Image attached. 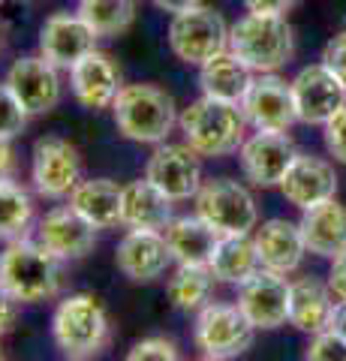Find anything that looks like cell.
I'll return each mask as SVG.
<instances>
[{"mask_svg":"<svg viewBox=\"0 0 346 361\" xmlns=\"http://www.w3.org/2000/svg\"><path fill=\"white\" fill-rule=\"evenodd\" d=\"M0 286L18 304L49 301L63 286V259L30 238H16L0 253Z\"/></svg>","mask_w":346,"mask_h":361,"instance_id":"obj_1","label":"cell"},{"mask_svg":"<svg viewBox=\"0 0 346 361\" xmlns=\"http://www.w3.org/2000/svg\"><path fill=\"white\" fill-rule=\"evenodd\" d=\"M178 127L184 133V142L199 157L235 154L247 139V118H244L241 106L205 94L181 111Z\"/></svg>","mask_w":346,"mask_h":361,"instance_id":"obj_2","label":"cell"},{"mask_svg":"<svg viewBox=\"0 0 346 361\" xmlns=\"http://www.w3.org/2000/svg\"><path fill=\"white\" fill-rule=\"evenodd\" d=\"M229 51L250 73H277L295 54L292 25L277 13H247L229 27Z\"/></svg>","mask_w":346,"mask_h":361,"instance_id":"obj_3","label":"cell"},{"mask_svg":"<svg viewBox=\"0 0 346 361\" xmlns=\"http://www.w3.org/2000/svg\"><path fill=\"white\" fill-rule=\"evenodd\" d=\"M111 111L118 133L139 145L166 142L178 123L172 97L157 85H124L111 103Z\"/></svg>","mask_w":346,"mask_h":361,"instance_id":"obj_4","label":"cell"},{"mask_svg":"<svg viewBox=\"0 0 346 361\" xmlns=\"http://www.w3.org/2000/svg\"><path fill=\"white\" fill-rule=\"evenodd\" d=\"M111 334L109 316L94 295H66L51 316V337L54 346L61 349L66 358H94L106 349Z\"/></svg>","mask_w":346,"mask_h":361,"instance_id":"obj_5","label":"cell"},{"mask_svg":"<svg viewBox=\"0 0 346 361\" xmlns=\"http://www.w3.org/2000/svg\"><path fill=\"white\" fill-rule=\"evenodd\" d=\"M196 199V214L217 235H250L259 223V211L250 190L232 178L202 180Z\"/></svg>","mask_w":346,"mask_h":361,"instance_id":"obj_6","label":"cell"},{"mask_svg":"<svg viewBox=\"0 0 346 361\" xmlns=\"http://www.w3.org/2000/svg\"><path fill=\"white\" fill-rule=\"evenodd\" d=\"M253 322L241 313L238 304L208 301L202 310H196L193 341L202 358L226 361L244 355L253 346Z\"/></svg>","mask_w":346,"mask_h":361,"instance_id":"obj_7","label":"cell"},{"mask_svg":"<svg viewBox=\"0 0 346 361\" xmlns=\"http://www.w3.org/2000/svg\"><path fill=\"white\" fill-rule=\"evenodd\" d=\"M169 49L178 61L202 66L223 49H229V27L223 16L211 6H193L175 13L169 21Z\"/></svg>","mask_w":346,"mask_h":361,"instance_id":"obj_8","label":"cell"},{"mask_svg":"<svg viewBox=\"0 0 346 361\" xmlns=\"http://www.w3.org/2000/svg\"><path fill=\"white\" fill-rule=\"evenodd\" d=\"M238 307L256 331H271L289 322V280L280 271L259 268L238 283Z\"/></svg>","mask_w":346,"mask_h":361,"instance_id":"obj_9","label":"cell"},{"mask_svg":"<svg viewBox=\"0 0 346 361\" xmlns=\"http://www.w3.org/2000/svg\"><path fill=\"white\" fill-rule=\"evenodd\" d=\"M241 111L253 130L286 133L298 121L292 82H283L277 73H256L241 99Z\"/></svg>","mask_w":346,"mask_h":361,"instance_id":"obj_10","label":"cell"},{"mask_svg":"<svg viewBox=\"0 0 346 361\" xmlns=\"http://www.w3.org/2000/svg\"><path fill=\"white\" fill-rule=\"evenodd\" d=\"M292 99L301 123L326 127V123L346 106V85L326 63L304 66L292 78Z\"/></svg>","mask_w":346,"mask_h":361,"instance_id":"obj_11","label":"cell"},{"mask_svg":"<svg viewBox=\"0 0 346 361\" xmlns=\"http://www.w3.org/2000/svg\"><path fill=\"white\" fill-rule=\"evenodd\" d=\"M82 160L79 151L61 135H46L33 145L30 178L42 199H66L70 190L79 184Z\"/></svg>","mask_w":346,"mask_h":361,"instance_id":"obj_12","label":"cell"},{"mask_svg":"<svg viewBox=\"0 0 346 361\" xmlns=\"http://www.w3.org/2000/svg\"><path fill=\"white\" fill-rule=\"evenodd\" d=\"M144 178L154 187H160L172 202H184L199 193L202 187V163L190 145H157V151L148 157Z\"/></svg>","mask_w":346,"mask_h":361,"instance_id":"obj_13","label":"cell"},{"mask_svg":"<svg viewBox=\"0 0 346 361\" xmlns=\"http://www.w3.org/2000/svg\"><path fill=\"white\" fill-rule=\"evenodd\" d=\"M295 145L286 133L274 130H256L253 135L244 139L238 148L241 172L247 175L250 184L256 187H280L286 169L295 160Z\"/></svg>","mask_w":346,"mask_h":361,"instance_id":"obj_14","label":"cell"},{"mask_svg":"<svg viewBox=\"0 0 346 361\" xmlns=\"http://www.w3.org/2000/svg\"><path fill=\"white\" fill-rule=\"evenodd\" d=\"M4 82L9 85V90L16 94V99L21 103V109L27 115H46L54 106L61 103V75L58 66L51 61H46L42 54H27V58H18L13 66L6 70Z\"/></svg>","mask_w":346,"mask_h":361,"instance_id":"obj_15","label":"cell"},{"mask_svg":"<svg viewBox=\"0 0 346 361\" xmlns=\"http://www.w3.org/2000/svg\"><path fill=\"white\" fill-rule=\"evenodd\" d=\"M97 33L79 13H54L39 30V54L58 70H73L87 51L97 49Z\"/></svg>","mask_w":346,"mask_h":361,"instance_id":"obj_16","label":"cell"},{"mask_svg":"<svg viewBox=\"0 0 346 361\" xmlns=\"http://www.w3.org/2000/svg\"><path fill=\"white\" fill-rule=\"evenodd\" d=\"M115 262L121 274L130 277L132 283H151L166 274L175 259L166 244V235L157 229H130L124 238L118 241Z\"/></svg>","mask_w":346,"mask_h":361,"instance_id":"obj_17","label":"cell"},{"mask_svg":"<svg viewBox=\"0 0 346 361\" xmlns=\"http://www.w3.org/2000/svg\"><path fill=\"white\" fill-rule=\"evenodd\" d=\"M37 241L63 262H73L94 250L97 229L73 205H58L37 223Z\"/></svg>","mask_w":346,"mask_h":361,"instance_id":"obj_18","label":"cell"},{"mask_svg":"<svg viewBox=\"0 0 346 361\" xmlns=\"http://www.w3.org/2000/svg\"><path fill=\"white\" fill-rule=\"evenodd\" d=\"M280 193L289 205L295 208H314L319 202L334 199L338 193V172L328 160L314 154H295L292 166L286 169V175L280 180Z\"/></svg>","mask_w":346,"mask_h":361,"instance_id":"obj_19","label":"cell"},{"mask_svg":"<svg viewBox=\"0 0 346 361\" xmlns=\"http://www.w3.org/2000/svg\"><path fill=\"white\" fill-rule=\"evenodd\" d=\"M70 87H73V97L79 99V106L99 111L115 103L118 90L124 85H121V70L111 61V54L94 49L70 70Z\"/></svg>","mask_w":346,"mask_h":361,"instance_id":"obj_20","label":"cell"},{"mask_svg":"<svg viewBox=\"0 0 346 361\" xmlns=\"http://www.w3.org/2000/svg\"><path fill=\"white\" fill-rule=\"evenodd\" d=\"M253 244H256V253H259V265L280 271V274L295 271L307 253L304 238H301V226L283 217L262 223L253 235Z\"/></svg>","mask_w":346,"mask_h":361,"instance_id":"obj_21","label":"cell"},{"mask_svg":"<svg viewBox=\"0 0 346 361\" xmlns=\"http://www.w3.org/2000/svg\"><path fill=\"white\" fill-rule=\"evenodd\" d=\"M172 205L175 202L160 187H154L148 178L130 180V184H124V193H121V226L163 232L175 217Z\"/></svg>","mask_w":346,"mask_h":361,"instance_id":"obj_22","label":"cell"},{"mask_svg":"<svg viewBox=\"0 0 346 361\" xmlns=\"http://www.w3.org/2000/svg\"><path fill=\"white\" fill-rule=\"evenodd\" d=\"M298 226L307 253L334 259L340 250H346V208L340 202L326 199L314 208H304Z\"/></svg>","mask_w":346,"mask_h":361,"instance_id":"obj_23","label":"cell"},{"mask_svg":"<svg viewBox=\"0 0 346 361\" xmlns=\"http://www.w3.org/2000/svg\"><path fill=\"white\" fill-rule=\"evenodd\" d=\"M331 286L319 283L316 277H298L289 283V325L304 334H319L331 325L334 301Z\"/></svg>","mask_w":346,"mask_h":361,"instance_id":"obj_24","label":"cell"},{"mask_svg":"<svg viewBox=\"0 0 346 361\" xmlns=\"http://www.w3.org/2000/svg\"><path fill=\"white\" fill-rule=\"evenodd\" d=\"M121 193H124V187H118L115 180L87 178L79 180L66 199L94 229H111L121 223Z\"/></svg>","mask_w":346,"mask_h":361,"instance_id":"obj_25","label":"cell"},{"mask_svg":"<svg viewBox=\"0 0 346 361\" xmlns=\"http://www.w3.org/2000/svg\"><path fill=\"white\" fill-rule=\"evenodd\" d=\"M163 235L178 265H208L214 244L220 238L199 214H193V217H172Z\"/></svg>","mask_w":346,"mask_h":361,"instance_id":"obj_26","label":"cell"},{"mask_svg":"<svg viewBox=\"0 0 346 361\" xmlns=\"http://www.w3.org/2000/svg\"><path fill=\"white\" fill-rule=\"evenodd\" d=\"M250 82H253V73L229 49H223L220 54H214L211 61L199 66V87H202L205 97H214V99H226V103L241 106Z\"/></svg>","mask_w":346,"mask_h":361,"instance_id":"obj_27","label":"cell"},{"mask_svg":"<svg viewBox=\"0 0 346 361\" xmlns=\"http://www.w3.org/2000/svg\"><path fill=\"white\" fill-rule=\"evenodd\" d=\"M211 274L223 283H244L253 271H259V253L250 235H220L214 253L208 259Z\"/></svg>","mask_w":346,"mask_h":361,"instance_id":"obj_28","label":"cell"},{"mask_svg":"<svg viewBox=\"0 0 346 361\" xmlns=\"http://www.w3.org/2000/svg\"><path fill=\"white\" fill-rule=\"evenodd\" d=\"M214 280L217 277L211 274L208 265H178L175 274L169 277V283H166V295H169L172 307L184 313L202 310L211 298Z\"/></svg>","mask_w":346,"mask_h":361,"instance_id":"obj_29","label":"cell"},{"mask_svg":"<svg viewBox=\"0 0 346 361\" xmlns=\"http://www.w3.org/2000/svg\"><path fill=\"white\" fill-rule=\"evenodd\" d=\"M97 37H118L136 18V0H79L75 6Z\"/></svg>","mask_w":346,"mask_h":361,"instance_id":"obj_30","label":"cell"},{"mask_svg":"<svg viewBox=\"0 0 346 361\" xmlns=\"http://www.w3.org/2000/svg\"><path fill=\"white\" fill-rule=\"evenodd\" d=\"M33 226V199L16 180L0 187V241L27 238Z\"/></svg>","mask_w":346,"mask_h":361,"instance_id":"obj_31","label":"cell"},{"mask_svg":"<svg viewBox=\"0 0 346 361\" xmlns=\"http://www.w3.org/2000/svg\"><path fill=\"white\" fill-rule=\"evenodd\" d=\"M27 111L21 109V103L16 99V94L9 90V85H0V139H16V135L25 130L27 123Z\"/></svg>","mask_w":346,"mask_h":361,"instance_id":"obj_32","label":"cell"},{"mask_svg":"<svg viewBox=\"0 0 346 361\" xmlns=\"http://www.w3.org/2000/svg\"><path fill=\"white\" fill-rule=\"evenodd\" d=\"M310 361H346V341L338 337L331 329L314 334V341H310L307 353H304Z\"/></svg>","mask_w":346,"mask_h":361,"instance_id":"obj_33","label":"cell"},{"mask_svg":"<svg viewBox=\"0 0 346 361\" xmlns=\"http://www.w3.org/2000/svg\"><path fill=\"white\" fill-rule=\"evenodd\" d=\"M130 361H175L178 358V346L166 337H144L127 353Z\"/></svg>","mask_w":346,"mask_h":361,"instance_id":"obj_34","label":"cell"},{"mask_svg":"<svg viewBox=\"0 0 346 361\" xmlns=\"http://www.w3.org/2000/svg\"><path fill=\"white\" fill-rule=\"evenodd\" d=\"M326 148L334 160L346 166V106L326 123Z\"/></svg>","mask_w":346,"mask_h":361,"instance_id":"obj_35","label":"cell"},{"mask_svg":"<svg viewBox=\"0 0 346 361\" xmlns=\"http://www.w3.org/2000/svg\"><path fill=\"white\" fill-rule=\"evenodd\" d=\"M322 63L346 85V30L334 33V37L326 42V49H322Z\"/></svg>","mask_w":346,"mask_h":361,"instance_id":"obj_36","label":"cell"},{"mask_svg":"<svg viewBox=\"0 0 346 361\" xmlns=\"http://www.w3.org/2000/svg\"><path fill=\"white\" fill-rule=\"evenodd\" d=\"M16 319H18V301L0 286V337H6L16 329Z\"/></svg>","mask_w":346,"mask_h":361,"instance_id":"obj_37","label":"cell"},{"mask_svg":"<svg viewBox=\"0 0 346 361\" xmlns=\"http://www.w3.org/2000/svg\"><path fill=\"white\" fill-rule=\"evenodd\" d=\"M328 286L338 298H346V250H340L334 256L331 271H328Z\"/></svg>","mask_w":346,"mask_h":361,"instance_id":"obj_38","label":"cell"},{"mask_svg":"<svg viewBox=\"0 0 346 361\" xmlns=\"http://www.w3.org/2000/svg\"><path fill=\"white\" fill-rule=\"evenodd\" d=\"M247 6V13H277V16H286L298 0H241Z\"/></svg>","mask_w":346,"mask_h":361,"instance_id":"obj_39","label":"cell"},{"mask_svg":"<svg viewBox=\"0 0 346 361\" xmlns=\"http://www.w3.org/2000/svg\"><path fill=\"white\" fill-rule=\"evenodd\" d=\"M13 175H16V151L9 139H0V187L9 184Z\"/></svg>","mask_w":346,"mask_h":361,"instance_id":"obj_40","label":"cell"},{"mask_svg":"<svg viewBox=\"0 0 346 361\" xmlns=\"http://www.w3.org/2000/svg\"><path fill=\"white\" fill-rule=\"evenodd\" d=\"M328 329L346 341V298H340L338 304H334V313H331V325H328Z\"/></svg>","mask_w":346,"mask_h":361,"instance_id":"obj_41","label":"cell"},{"mask_svg":"<svg viewBox=\"0 0 346 361\" xmlns=\"http://www.w3.org/2000/svg\"><path fill=\"white\" fill-rule=\"evenodd\" d=\"M202 0H154V6L157 9H163V13H184V9H193V6H199Z\"/></svg>","mask_w":346,"mask_h":361,"instance_id":"obj_42","label":"cell"},{"mask_svg":"<svg viewBox=\"0 0 346 361\" xmlns=\"http://www.w3.org/2000/svg\"><path fill=\"white\" fill-rule=\"evenodd\" d=\"M0 358H4V353H0Z\"/></svg>","mask_w":346,"mask_h":361,"instance_id":"obj_43","label":"cell"},{"mask_svg":"<svg viewBox=\"0 0 346 361\" xmlns=\"http://www.w3.org/2000/svg\"><path fill=\"white\" fill-rule=\"evenodd\" d=\"M0 4H4V0H0Z\"/></svg>","mask_w":346,"mask_h":361,"instance_id":"obj_44","label":"cell"}]
</instances>
